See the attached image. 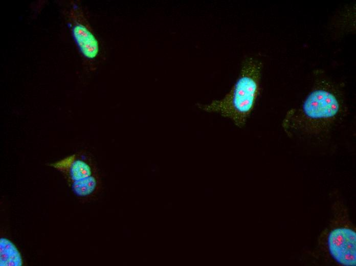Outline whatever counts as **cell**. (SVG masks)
<instances>
[{"mask_svg":"<svg viewBox=\"0 0 356 266\" xmlns=\"http://www.w3.org/2000/svg\"><path fill=\"white\" fill-rule=\"evenodd\" d=\"M23 259L15 246L9 239H0V265L21 266Z\"/></svg>","mask_w":356,"mask_h":266,"instance_id":"52a82bcc","label":"cell"},{"mask_svg":"<svg viewBox=\"0 0 356 266\" xmlns=\"http://www.w3.org/2000/svg\"><path fill=\"white\" fill-rule=\"evenodd\" d=\"M262 64L252 57L243 61L236 82L225 97L209 103L197 104L208 113H215L230 119L239 128L243 127L254 110L260 92Z\"/></svg>","mask_w":356,"mask_h":266,"instance_id":"3957f363","label":"cell"},{"mask_svg":"<svg viewBox=\"0 0 356 266\" xmlns=\"http://www.w3.org/2000/svg\"><path fill=\"white\" fill-rule=\"evenodd\" d=\"M61 11L84 66L95 70L101 57V46L86 11L79 1H64Z\"/></svg>","mask_w":356,"mask_h":266,"instance_id":"277c9868","label":"cell"},{"mask_svg":"<svg viewBox=\"0 0 356 266\" xmlns=\"http://www.w3.org/2000/svg\"><path fill=\"white\" fill-rule=\"evenodd\" d=\"M330 33L334 39H339L355 30V5H349L338 11L329 24Z\"/></svg>","mask_w":356,"mask_h":266,"instance_id":"8992f818","label":"cell"},{"mask_svg":"<svg viewBox=\"0 0 356 266\" xmlns=\"http://www.w3.org/2000/svg\"><path fill=\"white\" fill-rule=\"evenodd\" d=\"M312 87L297 108L286 114L282 122L290 138L325 137L340 125L348 114L344 91L341 84L321 70H317Z\"/></svg>","mask_w":356,"mask_h":266,"instance_id":"6da1fadb","label":"cell"},{"mask_svg":"<svg viewBox=\"0 0 356 266\" xmlns=\"http://www.w3.org/2000/svg\"><path fill=\"white\" fill-rule=\"evenodd\" d=\"M331 217L319 235L312 258L327 265H356V230L348 208L337 190L330 194Z\"/></svg>","mask_w":356,"mask_h":266,"instance_id":"7a4b0ae2","label":"cell"},{"mask_svg":"<svg viewBox=\"0 0 356 266\" xmlns=\"http://www.w3.org/2000/svg\"><path fill=\"white\" fill-rule=\"evenodd\" d=\"M49 165L63 175L78 197L89 198L99 191L100 179L97 167L88 154L79 152Z\"/></svg>","mask_w":356,"mask_h":266,"instance_id":"5b68a950","label":"cell"}]
</instances>
